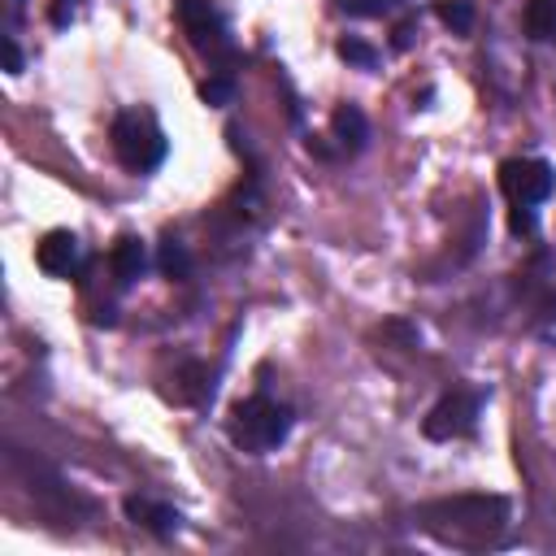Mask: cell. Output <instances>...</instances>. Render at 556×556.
<instances>
[{
  "label": "cell",
  "instance_id": "obj_1",
  "mask_svg": "<svg viewBox=\"0 0 556 556\" xmlns=\"http://www.w3.org/2000/svg\"><path fill=\"white\" fill-rule=\"evenodd\" d=\"M508 500L504 495H452V500H434L417 508V526L447 543V547H465V552H482L495 547L508 530Z\"/></svg>",
  "mask_w": 556,
  "mask_h": 556
},
{
  "label": "cell",
  "instance_id": "obj_2",
  "mask_svg": "<svg viewBox=\"0 0 556 556\" xmlns=\"http://www.w3.org/2000/svg\"><path fill=\"white\" fill-rule=\"evenodd\" d=\"M291 408L269 400V395H248L230 408V421H226V434L239 452H252V456H265L274 452L278 443H287L291 434Z\"/></svg>",
  "mask_w": 556,
  "mask_h": 556
},
{
  "label": "cell",
  "instance_id": "obj_3",
  "mask_svg": "<svg viewBox=\"0 0 556 556\" xmlns=\"http://www.w3.org/2000/svg\"><path fill=\"white\" fill-rule=\"evenodd\" d=\"M174 17H178L187 43L200 56H208L213 74H230L235 70L230 26H226V13L217 9V0H174Z\"/></svg>",
  "mask_w": 556,
  "mask_h": 556
},
{
  "label": "cell",
  "instance_id": "obj_4",
  "mask_svg": "<svg viewBox=\"0 0 556 556\" xmlns=\"http://www.w3.org/2000/svg\"><path fill=\"white\" fill-rule=\"evenodd\" d=\"M113 152L130 174H152L165 161V130L148 109H122L113 117Z\"/></svg>",
  "mask_w": 556,
  "mask_h": 556
},
{
  "label": "cell",
  "instance_id": "obj_5",
  "mask_svg": "<svg viewBox=\"0 0 556 556\" xmlns=\"http://www.w3.org/2000/svg\"><path fill=\"white\" fill-rule=\"evenodd\" d=\"M478 408H482V395L469 391V387H452L439 395V404L426 413L421 421V434L434 439V443H452V439H469L478 430Z\"/></svg>",
  "mask_w": 556,
  "mask_h": 556
},
{
  "label": "cell",
  "instance_id": "obj_6",
  "mask_svg": "<svg viewBox=\"0 0 556 556\" xmlns=\"http://www.w3.org/2000/svg\"><path fill=\"white\" fill-rule=\"evenodd\" d=\"M500 187H504V195H508L513 204L534 208V204H543V200L552 195L556 169H552L547 161H539V156H513V161L500 165Z\"/></svg>",
  "mask_w": 556,
  "mask_h": 556
},
{
  "label": "cell",
  "instance_id": "obj_7",
  "mask_svg": "<svg viewBox=\"0 0 556 556\" xmlns=\"http://www.w3.org/2000/svg\"><path fill=\"white\" fill-rule=\"evenodd\" d=\"M35 265L48 274V278H74L78 265H83V243L74 230H48L35 248Z\"/></svg>",
  "mask_w": 556,
  "mask_h": 556
},
{
  "label": "cell",
  "instance_id": "obj_8",
  "mask_svg": "<svg viewBox=\"0 0 556 556\" xmlns=\"http://www.w3.org/2000/svg\"><path fill=\"white\" fill-rule=\"evenodd\" d=\"M122 513H126L135 526H143V530H152V534H161V539H169V534L182 526L178 508H169V504H161V500H148V495H126V500H122Z\"/></svg>",
  "mask_w": 556,
  "mask_h": 556
},
{
  "label": "cell",
  "instance_id": "obj_9",
  "mask_svg": "<svg viewBox=\"0 0 556 556\" xmlns=\"http://www.w3.org/2000/svg\"><path fill=\"white\" fill-rule=\"evenodd\" d=\"M143 265H148L143 239H135V235H122V239L113 243V252H109V269H113V282H117V287H130V282L143 274Z\"/></svg>",
  "mask_w": 556,
  "mask_h": 556
},
{
  "label": "cell",
  "instance_id": "obj_10",
  "mask_svg": "<svg viewBox=\"0 0 556 556\" xmlns=\"http://www.w3.org/2000/svg\"><path fill=\"white\" fill-rule=\"evenodd\" d=\"M330 135L339 139L343 152H361L365 139H369V122H365V113L356 104H339L334 117H330Z\"/></svg>",
  "mask_w": 556,
  "mask_h": 556
},
{
  "label": "cell",
  "instance_id": "obj_11",
  "mask_svg": "<svg viewBox=\"0 0 556 556\" xmlns=\"http://www.w3.org/2000/svg\"><path fill=\"white\" fill-rule=\"evenodd\" d=\"M526 35L530 39H552L556 35V0H530L526 4Z\"/></svg>",
  "mask_w": 556,
  "mask_h": 556
},
{
  "label": "cell",
  "instance_id": "obj_12",
  "mask_svg": "<svg viewBox=\"0 0 556 556\" xmlns=\"http://www.w3.org/2000/svg\"><path fill=\"white\" fill-rule=\"evenodd\" d=\"M439 22L452 30V35H469L473 30V0H439Z\"/></svg>",
  "mask_w": 556,
  "mask_h": 556
},
{
  "label": "cell",
  "instance_id": "obj_13",
  "mask_svg": "<svg viewBox=\"0 0 556 556\" xmlns=\"http://www.w3.org/2000/svg\"><path fill=\"white\" fill-rule=\"evenodd\" d=\"M156 265H161V274H165L169 282H178V278H187V274H191V256H187V248H182L178 239H165V243H161Z\"/></svg>",
  "mask_w": 556,
  "mask_h": 556
},
{
  "label": "cell",
  "instance_id": "obj_14",
  "mask_svg": "<svg viewBox=\"0 0 556 556\" xmlns=\"http://www.w3.org/2000/svg\"><path fill=\"white\" fill-rule=\"evenodd\" d=\"M178 382H182V387H178V400H191V404H195V400H204V395L213 391L208 369H204V365H195V361H191V365H182Z\"/></svg>",
  "mask_w": 556,
  "mask_h": 556
},
{
  "label": "cell",
  "instance_id": "obj_15",
  "mask_svg": "<svg viewBox=\"0 0 556 556\" xmlns=\"http://www.w3.org/2000/svg\"><path fill=\"white\" fill-rule=\"evenodd\" d=\"M339 56H343L348 65H356V70H374V65H378V52H374L365 39H356V35L339 39Z\"/></svg>",
  "mask_w": 556,
  "mask_h": 556
},
{
  "label": "cell",
  "instance_id": "obj_16",
  "mask_svg": "<svg viewBox=\"0 0 556 556\" xmlns=\"http://www.w3.org/2000/svg\"><path fill=\"white\" fill-rule=\"evenodd\" d=\"M200 96H204V104H230V100H235V78H230V74H213V78L200 87Z\"/></svg>",
  "mask_w": 556,
  "mask_h": 556
},
{
  "label": "cell",
  "instance_id": "obj_17",
  "mask_svg": "<svg viewBox=\"0 0 556 556\" xmlns=\"http://www.w3.org/2000/svg\"><path fill=\"white\" fill-rule=\"evenodd\" d=\"M400 0H339V9L348 13V17H382V13H391Z\"/></svg>",
  "mask_w": 556,
  "mask_h": 556
},
{
  "label": "cell",
  "instance_id": "obj_18",
  "mask_svg": "<svg viewBox=\"0 0 556 556\" xmlns=\"http://www.w3.org/2000/svg\"><path fill=\"white\" fill-rule=\"evenodd\" d=\"M78 4H83V0H52V4H48V22H52V26H70L74 13H78Z\"/></svg>",
  "mask_w": 556,
  "mask_h": 556
},
{
  "label": "cell",
  "instance_id": "obj_19",
  "mask_svg": "<svg viewBox=\"0 0 556 556\" xmlns=\"http://www.w3.org/2000/svg\"><path fill=\"white\" fill-rule=\"evenodd\" d=\"M0 52H4V70H9V74H22V52H17V39H13L9 30L0 35Z\"/></svg>",
  "mask_w": 556,
  "mask_h": 556
},
{
  "label": "cell",
  "instance_id": "obj_20",
  "mask_svg": "<svg viewBox=\"0 0 556 556\" xmlns=\"http://www.w3.org/2000/svg\"><path fill=\"white\" fill-rule=\"evenodd\" d=\"M534 208H526V204H513V230L517 235H534Z\"/></svg>",
  "mask_w": 556,
  "mask_h": 556
},
{
  "label": "cell",
  "instance_id": "obj_21",
  "mask_svg": "<svg viewBox=\"0 0 556 556\" xmlns=\"http://www.w3.org/2000/svg\"><path fill=\"white\" fill-rule=\"evenodd\" d=\"M4 13H9V17H4V30L13 35V26H17V17H22V0H4Z\"/></svg>",
  "mask_w": 556,
  "mask_h": 556
},
{
  "label": "cell",
  "instance_id": "obj_22",
  "mask_svg": "<svg viewBox=\"0 0 556 556\" xmlns=\"http://www.w3.org/2000/svg\"><path fill=\"white\" fill-rule=\"evenodd\" d=\"M391 43H395V48H408V43H413V22H404V26L395 30V39H391Z\"/></svg>",
  "mask_w": 556,
  "mask_h": 556
}]
</instances>
